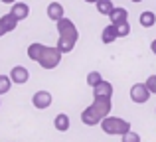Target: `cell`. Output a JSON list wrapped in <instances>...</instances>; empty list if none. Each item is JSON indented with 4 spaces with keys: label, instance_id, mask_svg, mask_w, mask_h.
<instances>
[{
    "label": "cell",
    "instance_id": "6da1fadb",
    "mask_svg": "<svg viewBox=\"0 0 156 142\" xmlns=\"http://www.w3.org/2000/svg\"><path fill=\"white\" fill-rule=\"evenodd\" d=\"M57 26V32H59V40H57V50L61 51V54H69V51L75 47L77 40H79V32H77L75 24L71 22L69 18H61L55 22Z\"/></svg>",
    "mask_w": 156,
    "mask_h": 142
},
{
    "label": "cell",
    "instance_id": "7a4b0ae2",
    "mask_svg": "<svg viewBox=\"0 0 156 142\" xmlns=\"http://www.w3.org/2000/svg\"><path fill=\"white\" fill-rule=\"evenodd\" d=\"M111 109H113V103L111 99H93V103L81 113V120L87 126H95V124H101V120L105 116H109Z\"/></svg>",
    "mask_w": 156,
    "mask_h": 142
},
{
    "label": "cell",
    "instance_id": "3957f363",
    "mask_svg": "<svg viewBox=\"0 0 156 142\" xmlns=\"http://www.w3.org/2000/svg\"><path fill=\"white\" fill-rule=\"evenodd\" d=\"M101 128H103L105 134H111V136H122L130 130V123L121 116H105L101 120Z\"/></svg>",
    "mask_w": 156,
    "mask_h": 142
},
{
    "label": "cell",
    "instance_id": "277c9868",
    "mask_svg": "<svg viewBox=\"0 0 156 142\" xmlns=\"http://www.w3.org/2000/svg\"><path fill=\"white\" fill-rule=\"evenodd\" d=\"M59 61H61V51L57 50V46L55 47H48L46 46L38 63L44 67V69H55V67L59 65Z\"/></svg>",
    "mask_w": 156,
    "mask_h": 142
},
{
    "label": "cell",
    "instance_id": "5b68a950",
    "mask_svg": "<svg viewBox=\"0 0 156 142\" xmlns=\"http://www.w3.org/2000/svg\"><path fill=\"white\" fill-rule=\"evenodd\" d=\"M150 89L146 87V83H134L133 87H130V101L136 105H142L146 103V101L150 99Z\"/></svg>",
    "mask_w": 156,
    "mask_h": 142
},
{
    "label": "cell",
    "instance_id": "8992f818",
    "mask_svg": "<svg viewBox=\"0 0 156 142\" xmlns=\"http://www.w3.org/2000/svg\"><path fill=\"white\" fill-rule=\"evenodd\" d=\"M51 101H53V97H51L50 91H38V93H34V97H32V103H34V107L40 109V111L48 109V107L51 105Z\"/></svg>",
    "mask_w": 156,
    "mask_h": 142
},
{
    "label": "cell",
    "instance_id": "52a82bcc",
    "mask_svg": "<svg viewBox=\"0 0 156 142\" xmlns=\"http://www.w3.org/2000/svg\"><path fill=\"white\" fill-rule=\"evenodd\" d=\"M93 97H95V99H111V97H113V85L103 79L101 83H97L95 87H93Z\"/></svg>",
    "mask_w": 156,
    "mask_h": 142
},
{
    "label": "cell",
    "instance_id": "ba28073f",
    "mask_svg": "<svg viewBox=\"0 0 156 142\" xmlns=\"http://www.w3.org/2000/svg\"><path fill=\"white\" fill-rule=\"evenodd\" d=\"M10 79H12V83H16V85H24L30 79V73H28L26 67L16 65V67H12V71H10Z\"/></svg>",
    "mask_w": 156,
    "mask_h": 142
},
{
    "label": "cell",
    "instance_id": "9c48e42d",
    "mask_svg": "<svg viewBox=\"0 0 156 142\" xmlns=\"http://www.w3.org/2000/svg\"><path fill=\"white\" fill-rule=\"evenodd\" d=\"M65 16V10L63 6H61L59 2H50L48 4V18L53 20V22H57V20H61Z\"/></svg>",
    "mask_w": 156,
    "mask_h": 142
},
{
    "label": "cell",
    "instance_id": "30bf717a",
    "mask_svg": "<svg viewBox=\"0 0 156 142\" xmlns=\"http://www.w3.org/2000/svg\"><path fill=\"white\" fill-rule=\"evenodd\" d=\"M109 18H111V24H121V22H126L129 20V12L125 10V8H121V6H115L113 10H111V14H109Z\"/></svg>",
    "mask_w": 156,
    "mask_h": 142
},
{
    "label": "cell",
    "instance_id": "8fae6325",
    "mask_svg": "<svg viewBox=\"0 0 156 142\" xmlns=\"http://www.w3.org/2000/svg\"><path fill=\"white\" fill-rule=\"evenodd\" d=\"M12 14L16 16L18 20H26L28 16H30V6H28L26 2H14L12 4Z\"/></svg>",
    "mask_w": 156,
    "mask_h": 142
},
{
    "label": "cell",
    "instance_id": "7c38bea8",
    "mask_svg": "<svg viewBox=\"0 0 156 142\" xmlns=\"http://www.w3.org/2000/svg\"><path fill=\"white\" fill-rule=\"evenodd\" d=\"M18 22H20V20L16 18L12 12H10V14L0 16V24H2V28L6 30V34H8V32H14V30H16V26H18Z\"/></svg>",
    "mask_w": 156,
    "mask_h": 142
},
{
    "label": "cell",
    "instance_id": "4fadbf2b",
    "mask_svg": "<svg viewBox=\"0 0 156 142\" xmlns=\"http://www.w3.org/2000/svg\"><path fill=\"white\" fill-rule=\"evenodd\" d=\"M117 38H119V34H117V26H115V24H109L103 30V34H101V40H103V43H107V46L113 43Z\"/></svg>",
    "mask_w": 156,
    "mask_h": 142
},
{
    "label": "cell",
    "instance_id": "5bb4252c",
    "mask_svg": "<svg viewBox=\"0 0 156 142\" xmlns=\"http://www.w3.org/2000/svg\"><path fill=\"white\" fill-rule=\"evenodd\" d=\"M53 126H55L59 132H65V130H69V126H71V120H69V116H67V115L59 113V115L53 119Z\"/></svg>",
    "mask_w": 156,
    "mask_h": 142
},
{
    "label": "cell",
    "instance_id": "9a60e30c",
    "mask_svg": "<svg viewBox=\"0 0 156 142\" xmlns=\"http://www.w3.org/2000/svg\"><path fill=\"white\" fill-rule=\"evenodd\" d=\"M44 47H46V46H44V43H38V42L30 43V46H28V57H30L32 61H40Z\"/></svg>",
    "mask_w": 156,
    "mask_h": 142
},
{
    "label": "cell",
    "instance_id": "2e32d148",
    "mask_svg": "<svg viewBox=\"0 0 156 142\" xmlns=\"http://www.w3.org/2000/svg\"><path fill=\"white\" fill-rule=\"evenodd\" d=\"M138 22H140L142 28H152L154 24H156V14H154V12H150V10H146V12H142V14H140Z\"/></svg>",
    "mask_w": 156,
    "mask_h": 142
},
{
    "label": "cell",
    "instance_id": "e0dca14e",
    "mask_svg": "<svg viewBox=\"0 0 156 142\" xmlns=\"http://www.w3.org/2000/svg\"><path fill=\"white\" fill-rule=\"evenodd\" d=\"M95 6H97V10H99V14H103V16H109V14H111V10L115 8L111 0H97Z\"/></svg>",
    "mask_w": 156,
    "mask_h": 142
},
{
    "label": "cell",
    "instance_id": "ac0fdd59",
    "mask_svg": "<svg viewBox=\"0 0 156 142\" xmlns=\"http://www.w3.org/2000/svg\"><path fill=\"white\" fill-rule=\"evenodd\" d=\"M12 87V79L10 75H0V95H4V93H8Z\"/></svg>",
    "mask_w": 156,
    "mask_h": 142
},
{
    "label": "cell",
    "instance_id": "d6986e66",
    "mask_svg": "<svg viewBox=\"0 0 156 142\" xmlns=\"http://www.w3.org/2000/svg\"><path fill=\"white\" fill-rule=\"evenodd\" d=\"M117 34H119V38H126V36L130 34V24H129V20H126V22L117 24Z\"/></svg>",
    "mask_w": 156,
    "mask_h": 142
},
{
    "label": "cell",
    "instance_id": "ffe728a7",
    "mask_svg": "<svg viewBox=\"0 0 156 142\" xmlns=\"http://www.w3.org/2000/svg\"><path fill=\"white\" fill-rule=\"evenodd\" d=\"M101 81H103V77H101L99 71H91L87 75V85H89V87H95V85L101 83Z\"/></svg>",
    "mask_w": 156,
    "mask_h": 142
},
{
    "label": "cell",
    "instance_id": "44dd1931",
    "mask_svg": "<svg viewBox=\"0 0 156 142\" xmlns=\"http://www.w3.org/2000/svg\"><path fill=\"white\" fill-rule=\"evenodd\" d=\"M121 138H122L121 142H140V136H138L136 132H133V130H129L126 134H122Z\"/></svg>",
    "mask_w": 156,
    "mask_h": 142
},
{
    "label": "cell",
    "instance_id": "7402d4cb",
    "mask_svg": "<svg viewBox=\"0 0 156 142\" xmlns=\"http://www.w3.org/2000/svg\"><path fill=\"white\" fill-rule=\"evenodd\" d=\"M144 83H146V87L150 89V93H152V95H156V75H150L148 79L144 81Z\"/></svg>",
    "mask_w": 156,
    "mask_h": 142
},
{
    "label": "cell",
    "instance_id": "603a6c76",
    "mask_svg": "<svg viewBox=\"0 0 156 142\" xmlns=\"http://www.w3.org/2000/svg\"><path fill=\"white\" fill-rule=\"evenodd\" d=\"M150 50H152V54L156 55V40H152V43H150Z\"/></svg>",
    "mask_w": 156,
    "mask_h": 142
},
{
    "label": "cell",
    "instance_id": "cb8c5ba5",
    "mask_svg": "<svg viewBox=\"0 0 156 142\" xmlns=\"http://www.w3.org/2000/svg\"><path fill=\"white\" fill-rule=\"evenodd\" d=\"M0 2H4V4H14L16 0H0Z\"/></svg>",
    "mask_w": 156,
    "mask_h": 142
},
{
    "label": "cell",
    "instance_id": "d4e9b609",
    "mask_svg": "<svg viewBox=\"0 0 156 142\" xmlns=\"http://www.w3.org/2000/svg\"><path fill=\"white\" fill-rule=\"evenodd\" d=\"M4 34H6V30H4V28H2V24H0V36H4Z\"/></svg>",
    "mask_w": 156,
    "mask_h": 142
},
{
    "label": "cell",
    "instance_id": "484cf974",
    "mask_svg": "<svg viewBox=\"0 0 156 142\" xmlns=\"http://www.w3.org/2000/svg\"><path fill=\"white\" fill-rule=\"evenodd\" d=\"M85 2H89V4H95V2H97V0H85Z\"/></svg>",
    "mask_w": 156,
    "mask_h": 142
},
{
    "label": "cell",
    "instance_id": "4316f807",
    "mask_svg": "<svg viewBox=\"0 0 156 142\" xmlns=\"http://www.w3.org/2000/svg\"><path fill=\"white\" fill-rule=\"evenodd\" d=\"M133 2H142V0H133Z\"/></svg>",
    "mask_w": 156,
    "mask_h": 142
},
{
    "label": "cell",
    "instance_id": "83f0119b",
    "mask_svg": "<svg viewBox=\"0 0 156 142\" xmlns=\"http://www.w3.org/2000/svg\"><path fill=\"white\" fill-rule=\"evenodd\" d=\"M154 111H156V109H154Z\"/></svg>",
    "mask_w": 156,
    "mask_h": 142
}]
</instances>
